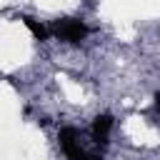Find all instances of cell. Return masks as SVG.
Returning <instances> with one entry per match:
<instances>
[{
	"label": "cell",
	"mask_w": 160,
	"mask_h": 160,
	"mask_svg": "<svg viewBox=\"0 0 160 160\" xmlns=\"http://www.w3.org/2000/svg\"><path fill=\"white\" fill-rule=\"evenodd\" d=\"M60 148L70 160H102L100 155H90L80 148V132L75 128H62L60 130Z\"/></svg>",
	"instance_id": "1"
},
{
	"label": "cell",
	"mask_w": 160,
	"mask_h": 160,
	"mask_svg": "<svg viewBox=\"0 0 160 160\" xmlns=\"http://www.w3.org/2000/svg\"><path fill=\"white\" fill-rule=\"evenodd\" d=\"M52 32L65 42H80L88 35V28L75 18H60V20L52 22Z\"/></svg>",
	"instance_id": "2"
},
{
	"label": "cell",
	"mask_w": 160,
	"mask_h": 160,
	"mask_svg": "<svg viewBox=\"0 0 160 160\" xmlns=\"http://www.w3.org/2000/svg\"><path fill=\"white\" fill-rule=\"evenodd\" d=\"M110 128H112V118L110 115H98L95 122H92V140L98 145H105L108 135H110Z\"/></svg>",
	"instance_id": "3"
},
{
	"label": "cell",
	"mask_w": 160,
	"mask_h": 160,
	"mask_svg": "<svg viewBox=\"0 0 160 160\" xmlns=\"http://www.w3.org/2000/svg\"><path fill=\"white\" fill-rule=\"evenodd\" d=\"M22 22H25V25L30 28V32H32V35H35L38 40H48V35H50V30H48V28H45L42 22H38L35 18H28V15L22 18Z\"/></svg>",
	"instance_id": "4"
},
{
	"label": "cell",
	"mask_w": 160,
	"mask_h": 160,
	"mask_svg": "<svg viewBox=\"0 0 160 160\" xmlns=\"http://www.w3.org/2000/svg\"><path fill=\"white\" fill-rule=\"evenodd\" d=\"M155 108H158V112H160V92L155 95Z\"/></svg>",
	"instance_id": "5"
}]
</instances>
